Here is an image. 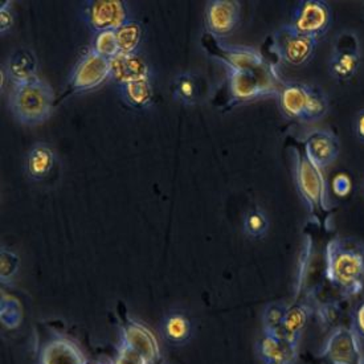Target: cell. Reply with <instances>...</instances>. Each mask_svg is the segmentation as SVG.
<instances>
[{"instance_id": "obj_1", "label": "cell", "mask_w": 364, "mask_h": 364, "mask_svg": "<svg viewBox=\"0 0 364 364\" xmlns=\"http://www.w3.org/2000/svg\"><path fill=\"white\" fill-rule=\"evenodd\" d=\"M215 58L228 70L230 100L236 104L276 96L285 84L276 69L257 49L241 46H224L216 41Z\"/></svg>"}, {"instance_id": "obj_2", "label": "cell", "mask_w": 364, "mask_h": 364, "mask_svg": "<svg viewBox=\"0 0 364 364\" xmlns=\"http://www.w3.org/2000/svg\"><path fill=\"white\" fill-rule=\"evenodd\" d=\"M326 274L331 284L347 294L363 287L364 250L346 240H331L326 247Z\"/></svg>"}, {"instance_id": "obj_3", "label": "cell", "mask_w": 364, "mask_h": 364, "mask_svg": "<svg viewBox=\"0 0 364 364\" xmlns=\"http://www.w3.org/2000/svg\"><path fill=\"white\" fill-rule=\"evenodd\" d=\"M53 104V89L38 77L27 84L14 85L9 97V107L14 118L26 126L44 124L52 114Z\"/></svg>"}, {"instance_id": "obj_4", "label": "cell", "mask_w": 364, "mask_h": 364, "mask_svg": "<svg viewBox=\"0 0 364 364\" xmlns=\"http://www.w3.org/2000/svg\"><path fill=\"white\" fill-rule=\"evenodd\" d=\"M316 46V38L302 35L290 24H287L273 35L272 52L289 65L301 67L313 58Z\"/></svg>"}, {"instance_id": "obj_5", "label": "cell", "mask_w": 364, "mask_h": 364, "mask_svg": "<svg viewBox=\"0 0 364 364\" xmlns=\"http://www.w3.org/2000/svg\"><path fill=\"white\" fill-rule=\"evenodd\" d=\"M294 176L299 196L310 212L326 210L327 187L323 173L306 158L294 154Z\"/></svg>"}, {"instance_id": "obj_6", "label": "cell", "mask_w": 364, "mask_h": 364, "mask_svg": "<svg viewBox=\"0 0 364 364\" xmlns=\"http://www.w3.org/2000/svg\"><path fill=\"white\" fill-rule=\"evenodd\" d=\"M107 78H110V60L89 49L77 61L69 76L68 87L70 93H84L102 85Z\"/></svg>"}, {"instance_id": "obj_7", "label": "cell", "mask_w": 364, "mask_h": 364, "mask_svg": "<svg viewBox=\"0 0 364 364\" xmlns=\"http://www.w3.org/2000/svg\"><path fill=\"white\" fill-rule=\"evenodd\" d=\"M331 23L333 15L326 1L304 0L294 11L290 26L302 35L319 40L326 35Z\"/></svg>"}, {"instance_id": "obj_8", "label": "cell", "mask_w": 364, "mask_h": 364, "mask_svg": "<svg viewBox=\"0 0 364 364\" xmlns=\"http://www.w3.org/2000/svg\"><path fill=\"white\" fill-rule=\"evenodd\" d=\"M82 20L97 33L117 31L129 21L125 1L121 0H90L82 10Z\"/></svg>"}, {"instance_id": "obj_9", "label": "cell", "mask_w": 364, "mask_h": 364, "mask_svg": "<svg viewBox=\"0 0 364 364\" xmlns=\"http://www.w3.org/2000/svg\"><path fill=\"white\" fill-rule=\"evenodd\" d=\"M321 354L328 364H360L363 356L358 336L346 327H338L330 334Z\"/></svg>"}, {"instance_id": "obj_10", "label": "cell", "mask_w": 364, "mask_h": 364, "mask_svg": "<svg viewBox=\"0 0 364 364\" xmlns=\"http://www.w3.org/2000/svg\"><path fill=\"white\" fill-rule=\"evenodd\" d=\"M241 6L235 0H211L205 6V26L213 38L230 36L239 27Z\"/></svg>"}, {"instance_id": "obj_11", "label": "cell", "mask_w": 364, "mask_h": 364, "mask_svg": "<svg viewBox=\"0 0 364 364\" xmlns=\"http://www.w3.org/2000/svg\"><path fill=\"white\" fill-rule=\"evenodd\" d=\"M360 67V52L355 36L339 38L328 61V72L338 82L351 81Z\"/></svg>"}, {"instance_id": "obj_12", "label": "cell", "mask_w": 364, "mask_h": 364, "mask_svg": "<svg viewBox=\"0 0 364 364\" xmlns=\"http://www.w3.org/2000/svg\"><path fill=\"white\" fill-rule=\"evenodd\" d=\"M339 150L341 146L336 135L327 130H316L305 139V155L321 171L336 162Z\"/></svg>"}, {"instance_id": "obj_13", "label": "cell", "mask_w": 364, "mask_h": 364, "mask_svg": "<svg viewBox=\"0 0 364 364\" xmlns=\"http://www.w3.org/2000/svg\"><path fill=\"white\" fill-rule=\"evenodd\" d=\"M110 78L119 85L150 80V67L138 53H119L110 60Z\"/></svg>"}, {"instance_id": "obj_14", "label": "cell", "mask_w": 364, "mask_h": 364, "mask_svg": "<svg viewBox=\"0 0 364 364\" xmlns=\"http://www.w3.org/2000/svg\"><path fill=\"white\" fill-rule=\"evenodd\" d=\"M38 364H87V360L75 342L58 336L41 348Z\"/></svg>"}, {"instance_id": "obj_15", "label": "cell", "mask_w": 364, "mask_h": 364, "mask_svg": "<svg viewBox=\"0 0 364 364\" xmlns=\"http://www.w3.org/2000/svg\"><path fill=\"white\" fill-rule=\"evenodd\" d=\"M121 343L133 348L141 356H144L149 364H155L159 359V346L155 336L138 322H127L124 327Z\"/></svg>"}, {"instance_id": "obj_16", "label": "cell", "mask_w": 364, "mask_h": 364, "mask_svg": "<svg viewBox=\"0 0 364 364\" xmlns=\"http://www.w3.org/2000/svg\"><path fill=\"white\" fill-rule=\"evenodd\" d=\"M257 355L264 364H294L297 360L298 346L291 345L278 336L262 334L257 343Z\"/></svg>"}, {"instance_id": "obj_17", "label": "cell", "mask_w": 364, "mask_h": 364, "mask_svg": "<svg viewBox=\"0 0 364 364\" xmlns=\"http://www.w3.org/2000/svg\"><path fill=\"white\" fill-rule=\"evenodd\" d=\"M310 87L299 82H285L282 85L278 93V101L284 114L288 115L291 119H304Z\"/></svg>"}, {"instance_id": "obj_18", "label": "cell", "mask_w": 364, "mask_h": 364, "mask_svg": "<svg viewBox=\"0 0 364 364\" xmlns=\"http://www.w3.org/2000/svg\"><path fill=\"white\" fill-rule=\"evenodd\" d=\"M4 73L12 81V85L27 84L38 78V61L35 55L29 49H19L9 58Z\"/></svg>"}, {"instance_id": "obj_19", "label": "cell", "mask_w": 364, "mask_h": 364, "mask_svg": "<svg viewBox=\"0 0 364 364\" xmlns=\"http://www.w3.org/2000/svg\"><path fill=\"white\" fill-rule=\"evenodd\" d=\"M56 164L55 153L52 149L44 144H36L31 147L27 158L24 170L31 181L40 182L48 178Z\"/></svg>"}, {"instance_id": "obj_20", "label": "cell", "mask_w": 364, "mask_h": 364, "mask_svg": "<svg viewBox=\"0 0 364 364\" xmlns=\"http://www.w3.org/2000/svg\"><path fill=\"white\" fill-rule=\"evenodd\" d=\"M310 314L311 311L306 305L296 304L289 306L281 328V338L291 345H299V339L306 328Z\"/></svg>"}, {"instance_id": "obj_21", "label": "cell", "mask_w": 364, "mask_h": 364, "mask_svg": "<svg viewBox=\"0 0 364 364\" xmlns=\"http://www.w3.org/2000/svg\"><path fill=\"white\" fill-rule=\"evenodd\" d=\"M162 336L171 346L186 345L192 336L191 319L181 311H173L164 316Z\"/></svg>"}, {"instance_id": "obj_22", "label": "cell", "mask_w": 364, "mask_h": 364, "mask_svg": "<svg viewBox=\"0 0 364 364\" xmlns=\"http://www.w3.org/2000/svg\"><path fill=\"white\" fill-rule=\"evenodd\" d=\"M119 92L126 104L132 107L142 110L153 105L154 89L150 80L119 85Z\"/></svg>"}, {"instance_id": "obj_23", "label": "cell", "mask_w": 364, "mask_h": 364, "mask_svg": "<svg viewBox=\"0 0 364 364\" xmlns=\"http://www.w3.org/2000/svg\"><path fill=\"white\" fill-rule=\"evenodd\" d=\"M115 38L118 43L119 53H124V55L136 53V49L142 41V26L138 21L129 20L121 28L115 31Z\"/></svg>"}, {"instance_id": "obj_24", "label": "cell", "mask_w": 364, "mask_h": 364, "mask_svg": "<svg viewBox=\"0 0 364 364\" xmlns=\"http://www.w3.org/2000/svg\"><path fill=\"white\" fill-rule=\"evenodd\" d=\"M173 98L183 105H195L198 100V84L192 73H182L175 78Z\"/></svg>"}, {"instance_id": "obj_25", "label": "cell", "mask_w": 364, "mask_h": 364, "mask_svg": "<svg viewBox=\"0 0 364 364\" xmlns=\"http://www.w3.org/2000/svg\"><path fill=\"white\" fill-rule=\"evenodd\" d=\"M328 112V100L326 95L318 87H310V95L307 100L306 110L304 115V122H314L323 118Z\"/></svg>"}, {"instance_id": "obj_26", "label": "cell", "mask_w": 364, "mask_h": 364, "mask_svg": "<svg viewBox=\"0 0 364 364\" xmlns=\"http://www.w3.org/2000/svg\"><path fill=\"white\" fill-rule=\"evenodd\" d=\"M288 306L281 304H270L265 309L262 314V326H264V334L278 336L281 338V328L285 319Z\"/></svg>"}, {"instance_id": "obj_27", "label": "cell", "mask_w": 364, "mask_h": 364, "mask_svg": "<svg viewBox=\"0 0 364 364\" xmlns=\"http://www.w3.org/2000/svg\"><path fill=\"white\" fill-rule=\"evenodd\" d=\"M269 230V220L265 212L259 208L250 210L244 218V232L247 236L259 239L262 237Z\"/></svg>"}, {"instance_id": "obj_28", "label": "cell", "mask_w": 364, "mask_h": 364, "mask_svg": "<svg viewBox=\"0 0 364 364\" xmlns=\"http://www.w3.org/2000/svg\"><path fill=\"white\" fill-rule=\"evenodd\" d=\"M92 49L96 52L97 55L107 60H112L115 56H118L119 48L115 38V31H105V32L97 33Z\"/></svg>"}, {"instance_id": "obj_29", "label": "cell", "mask_w": 364, "mask_h": 364, "mask_svg": "<svg viewBox=\"0 0 364 364\" xmlns=\"http://www.w3.org/2000/svg\"><path fill=\"white\" fill-rule=\"evenodd\" d=\"M19 256L9 250H0V279L3 284H10L19 270Z\"/></svg>"}, {"instance_id": "obj_30", "label": "cell", "mask_w": 364, "mask_h": 364, "mask_svg": "<svg viewBox=\"0 0 364 364\" xmlns=\"http://www.w3.org/2000/svg\"><path fill=\"white\" fill-rule=\"evenodd\" d=\"M331 188L339 199H345L353 191V181L347 173H336L331 181Z\"/></svg>"}, {"instance_id": "obj_31", "label": "cell", "mask_w": 364, "mask_h": 364, "mask_svg": "<svg viewBox=\"0 0 364 364\" xmlns=\"http://www.w3.org/2000/svg\"><path fill=\"white\" fill-rule=\"evenodd\" d=\"M1 321L7 327H16L20 322V307L16 302H3L1 304Z\"/></svg>"}, {"instance_id": "obj_32", "label": "cell", "mask_w": 364, "mask_h": 364, "mask_svg": "<svg viewBox=\"0 0 364 364\" xmlns=\"http://www.w3.org/2000/svg\"><path fill=\"white\" fill-rule=\"evenodd\" d=\"M114 364H149L144 356L138 354L133 348L125 343H121Z\"/></svg>"}, {"instance_id": "obj_33", "label": "cell", "mask_w": 364, "mask_h": 364, "mask_svg": "<svg viewBox=\"0 0 364 364\" xmlns=\"http://www.w3.org/2000/svg\"><path fill=\"white\" fill-rule=\"evenodd\" d=\"M14 24V15L11 10V1L1 3L0 7V33L4 35L7 31H10Z\"/></svg>"}, {"instance_id": "obj_34", "label": "cell", "mask_w": 364, "mask_h": 364, "mask_svg": "<svg viewBox=\"0 0 364 364\" xmlns=\"http://www.w3.org/2000/svg\"><path fill=\"white\" fill-rule=\"evenodd\" d=\"M351 328L354 330V333L358 336V338L360 336L364 339V302H362L355 310Z\"/></svg>"}, {"instance_id": "obj_35", "label": "cell", "mask_w": 364, "mask_h": 364, "mask_svg": "<svg viewBox=\"0 0 364 364\" xmlns=\"http://www.w3.org/2000/svg\"><path fill=\"white\" fill-rule=\"evenodd\" d=\"M354 133L356 138L364 144V109L355 115Z\"/></svg>"}, {"instance_id": "obj_36", "label": "cell", "mask_w": 364, "mask_h": 364, "mask_svg": "<svg viewBox=\"0 0 364 364\" xmlns=\"http://www.w3.org/2000/svg\"><path fill=\"white\" fill-rule=\"evenodd\" d=\"M360 364H364V355L362 356V359H360Z\"/></svg>"}, {"instance_id": "obj_37", "label": "cell", "mask_w": 364, "mask_h": 364, "mask_svg": "<svg viewBox=\"0 0 364 364\" xmlns=\"http://www.w3.org/2000/svg\"><path fill=\"white\" fill-rule=\"evenodd\" d=\"M87 364H98V363H95V362H87Z\"/></svg>"}, {"instance_id": "obj_38", "label": "cell", "mask_w": 364, "mask_h": 364, "mask_svg": "<svg viewBox=\"0 0 364 364\" xmlns=\"http://www.w3.org/2000/svg\"><path fill=\"white\" fill-rule=\"evenodd\" d=\"M98 364H109V363H98Z\"/></svg>"}]
</instances>
